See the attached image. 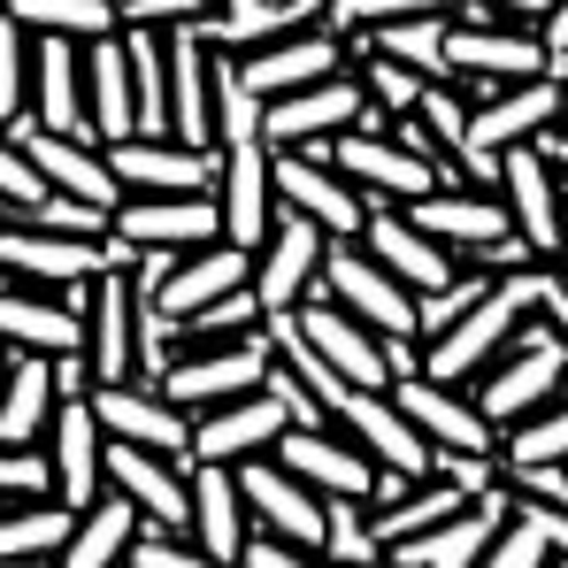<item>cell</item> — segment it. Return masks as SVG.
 I'll list each match as a JSON object with an SVG mask.
<instances>
[{"mask_svg": "<svg viewBox=\"0 0 568 568\" xmlns=\"http://www.w3.org/2000/svg\"><path fill=\"white\" fill-rule=\"evenodd\" d=\"M538 307H546V277H538V270H499V284L476 300L469 315H462L454 331H438V338H430V362H423V369H430L438 384L484 377V369L523 338V323H530Z\"/></svg>", "mask_w": 568, "mask_h": 568, "instance_id": "cell-1", "label": "cell"}, {"mask_svg": "<svg viewBox=\"0 0 568 568\" xmlns=\"http://www.w3.org/2000/svg\"><path fill=\"white\" fill-rule=\"evenodd\" d=\"M561 115H568V78H561V70H546V78H523V85H491V93L476 100L462 178H469V185H499V178H507V146H530V139H546Z\"/></svg>", "mask_w": 568, "mask_h": 568, "instance_id": "cell-2", "label": "cell"}, {"mask_svg": "<svg viewBox=\"0 0 568 568\" xmlns=\"http://www.w3.org/2000/svg\"><path fill=\"white\" fill-rule=\"evenodd\" d=\"M561 377H568V338H561V323L538 307V315L523 323V338L476 377V407H484L499 430H515V423H530L538 407L561 399Z\"/></svg>", "mask_w": 568, "mask_h": 568, "instance_id": "cell-3", "label": "cell"}, {"mask_svg": "<svg viewBox=\"0 0 568 568\" xmlns=\"http://www.w3.org/2000/svg\"><path fill=\"white\" fill-rule=\"evenodd\" d=\"M277 362H284L277 323H254V331H239V338L192 346L185 362L162 377V392H170L185 415H207V407H223V399H246V392H262V384L277 377Z\"/></svg>", "mask_w": 568, "mask_h": 568, "instance_id": "cell-4", "label": "cell"}, {"mask_svg": "<svg viewBox=\"0 0 568 568\" xmlns=\"http://www.w3.org/2000/svg\"><path fill=\"white\" fill-rule=\"evenodd\" d=\"M384 108L369 93V78H323V85H300V93H277L270 100V123L262 139L270 146H315V139H338V131H384Z\"/></svg>", "mask_w": 568, "mask_h": 568, "instance_id": "cell-5", "label": "cell"}, {"mask_svg": "<svg viewBox=\"0 0 568 568\" xmlns=\"http://www.w3.org/2000/svg\"><path fill=\"white\" fill-rule=\"evenodd\" d=\"M315 300H338L346 315H362L369 331H392V338H423V292L407 277H392L369 246H331L323 262V292Z\"/></svg>", "mask_w": 568, "mask_h": 568, "instance_id": "cell-6", "label": "cell"}, {"mask_svg": "<svg viewBox=\"0 0 568 568\" xmlns=\"http://www.w3.org/2000/svg\"><path fill=\"white\" fill-rule=\"evenodd\" d=\"M277 200L284 207H300V215H315L331 239H362L369 231V200H362V185L323 154V139L315 146H277Z\"/></svg>", "mask_w": 568, "mask_h": 568, "instance_id": "cell-7", "label": "cell"}, {"mask_svg": "<svg viewBox=\"0 0 568 568\" xmlns=\"http://www.w3.org/2000/svg\"><path fill=\"white\" fill-rule=\"evenodd\" d=\"M323 262H331V231H323L315 215L284 207L270 246L254 254V292H262V307H270V315H300L307 292H323Z\"/></svg>", "mask_w": 568, "mask_h": 568, "instance_id": "cell-8", "label": "cell"}, {"mask_svg": "<svg viewBox=\"0 0 568 568\" xmlns=\"http://www.w3.org/2000/svg\"><path fill=\"white\" fill-rule=\"evenodd\" d=\"M239 484H246V507H254V523H262V530H277V538L307 546V554H323V546H331V499H323L300 469H284L277 454L239 462Z\"/></svg>", "mask_w": 568, "mask_h": 568, "instance_id": "cell-9", "label": "cell"}, {"mask_svg": "<svg viewBox=\"0 0 568 568\" xmlns=\"http://www.w3.org/2000/svg\"><path fill=\"white\" fill-rule=\"evenodd\" d=\"M108 262H115L108 239H70V231H39V223H16V231H8V277L70 292L78 307H93V277Z\"/></svg>", "mask_w": 568, "mask_h": 568, "instance_id": "cell-10", "label": "cell"}, {"mask_svg": "<svg viewBox=\"0 0 568 568\" xmlns=\"http://www.w3.org/2000/svg\"><path fill=\"white\" fill-rule=\"evenodd\" d=\"M454 78H476V85H523V78H546V70H561L554 62V47H546V31H530V23H462L454 16ZM568 78V70H561Z\"/></svg>", "mask_w": 568, "mask_h": 568, "instance_id": "cell-11", "label": "cell"}, {"mask_svg": "<svg viewBox=\"0 0 568 568\" xmlns=\"http://www.w3.org/2000/svg\"><path fill=\"white\" fill-rule=\"evenodd\" d=\"M323 154L369 200H423V192L446 185V162H430V154H415V146L384 139V131H338V139H323Z\"/></svg>", "mask_w": 568, "mask_h": 568, "instance_id": "cell-12", "label": "cell"}, {"mask_svg": "<svg viewBox=\"0 0 568 568\" xmlns=\"http://www.w3.org/2000/svg\"><path fill=\"white\" fill-rule=\"evenodd\" d=\"M31 123L39 131H62V139H100L93 131V100H85V39H62V31H31Z\"/></svg>", "mask_w": 568, "mask_h": 568, "instance_id": "cell-13", "label": "cell"}, {"mask_svg": "<svg viewBox=\"0 0 568 568\" xmlns=\"http://www.w3.org/2000/svg\"><path fill=\"white\" fill-rule=\"evenodd\" d=\"M115 231H123L131 246H178V254H200V246L231 239L215 192H131V200L115 207Z\"/></svg>", "mask_w": 568, "mask_h": 568, "instance_id": "cell-14", "label": "cell"}, {"mask_svg": "<svg viewBox=\"0 0 568 568\" xmlns=\"http://www.w3.org/2000/svg\"><path fill=\"white\" fill-rule=\"evenodd\" d=\"M507 523H515V499H507V491H484L462 515H446L438 530L399 538V546H392V568H484V554L499 546Z\"/></svg>", "mask_w": 568, "mask_h": 568, "instance_id": "cell-15", "label": "cell"}, {"mask_svg": "<svg viewBox=\"0 0 568 568\" xmlns=\"http://www.w3.org/2000/svg\"><path fill=\"white\" fill-rule=\"evenodd\" d=\"M223 231L239 239V246H270V231H277V146L270 139H246V146H223Z\"/></svg>", "mask_w": 568, "mask_h": 568, "instance_id": "cell-16", "label": "cell"}, {"mask_svg": "<svg viewBox=\"0 0 568 568\" xmlns=\"http://www.w3.org/2000/svg\"><path fill=\"white\" fill-rule=\"evenodd\" d=\"M123 192H215L223 185V146H185V139H115L108 146Z\"/></svg>", "mask_w": 568, "mask_h": 568, "instance_id": "cell-17", "label": "cell"}, {"mask_svg": "<svg viewBox=\"0 0 568 568\" xmlns=\"http://www.w3.org/2000/svg\"><path fill=\"white\" fill-rule=\"evenodd\" d=\"M292 430V407L277 392H246V399H223L192 423V462H254V454H277V438Z\"/></svg>", "mask_w": 568, "mask_h": 568, "instance_id": "cell-18", "label": "cell"}, {"mask_svg": "<svg viewBox=\"0 0 568 568\" xmlns=\"http://www.w3.org/2000/svg\"><path fill=\"white\" fill-rule=\"evenodd\" d=\"M300 331L323 346V362H331L338 377H354L362 392H392V384H399L392 377V346H384L392 331H369V323L346 315L338 300H307V307H300Z\"/></svg>", "mask_w": 568, "mask_h": 568, "instance_id": "cell-19", "label": "cell"}, {"mask_svg": "<svg viewBox=\"0 0 568 568\" xmlns=\"http://www.w3.org/2000/svg\"><path fill=\"white\" fill-rule=\"evenodd\" d=\"M93 377L100 384H131L139 377V270H123V262H108L93 277Z\"/></svg>", "mask_w": 568, "mask_h": 568, "instance_id": "cell-20", "label": "cell"}, {"mask_svg": "<svg viewBox=\"0 0 568 568\" xmlns=\"http://www.w3.org/2000/svg\"><path fill=\"white\" fill-rule=\"evenodd\" d=\"M108 484L146 507V530H192V476H178V454L108 438Z\"/></svg>", "mask_w": 568, "mask_h": 568, "instance_id": "cell-21", "label": "cell"}, {"mask_svg": "<svg viewBox=\"0 0 568 568\" xmlns=\"http://www.w3.org/2000/svg\"><path fill=\"white\" fill-rule=\"evenodd\" d=\"M47 454H54V469H62V499L85 515L100 499V484H108V423H100L93 392H70V399L54 407Z\"/></svg>", "mask_w": 568, "mask_h": 568, "instance_id": "cell-22", "label": "cell"}, {"mask_svg": "<svg viewBox=\"0 0 568 568\" xmlns=\"http://www.w3.org/2000/svg\"><path fill=\"white\" fill-rule=\"evenodd\" d=\"M407 215H415L430 239H446L454 254H484V246H499V239H515V231H523V223H515V207H507V192L491 200V185H484V192L438 185V192H423V200H407Z\"/></svg>", "mask_w": 568, "mask_h": 568, "instance_id": "cell-23", "label": "cell"}, {"mask_svg": "<svg viewBox=\"0 0 568 568\" xmlns=\"http://www.w3.org/2000/svg\"><path fill=\"white\" fill-rule=\"evenodd\" d=\"M338 430H354L384 469H407V476H423V484L438 476V446L423 438V423H415L392 392H354V399L338 407Z\"/></svg>", "mask_w": 568, "mask_h": 568, "instance_id": "cell-24", "label": "cell"}, {"mask_svg": "<svg viewBox=\"0 0 568 568\" xmlns=\"http://www.w3.org/2000/svg\"><path fill=\"white\" fill-rule=\"evenodd\" d=\"M108 438H131V446H154V454H192V415L162 392V384H100L93 392Z\"/></svg>", "mask_w": 568, "mask_h": 568, "instance_id": "cell-25", "label": "cell"}, {"mask_svg": "<svg viewBox=\"0 0 568 568\" xmlns=\"http://www.w3.org/2000/svg\"><path fill=\"white\" fill-rule=\"evenodd\" d=\"M507 207H515V223H523V239L538 246V262H561L568 254V200L554 192V162L538 154V139L530 146H507Z\"/></svg>", "mask_w": 568, "mask_h": 568, "instance_id": "cell-26", "label": "cell"}, {"mask_svg": "<svg viewBox=\"0 0 568 568\" xmlns=\"http://www.w3.org/2000/svg\"><path fill=\"white\" fill-rule=\"evenodd\" d=\"M254 507H246V484H239V462H192V538L215 554V561L239 568L246 538H254Z\"/></svg>", "mask_w": 568, "mask_h": 568, "instance_id": "cell-27", "label": "cell"}, {"mask_svg": "<svg viewBox=\"0 0 568 568\" xmlns=\"http://www.w3.org/2000/svg\"><path fill=\"white\" fill-rule=\"evenodd\" d=\"M277 462H284V469H300L323 499H369V491H377V469H384L362 438L346 446V438H331V430H300V423L277 438Z\"/></svg>", "mask_w": 568, "mask_h": 568, "instance_id": "cell-28", "label": "cell"}, {"mask_svg": "<svg viewBox=\"0 0 568 568\" xmlns=\"http://www.w3.org/2000/svg\"><path fill=\"white\" fill-rule=\"evenodd\" d=\"M392 399L423 423V438H430L438 454H491V430H499V423H491L476 399H462L454 384H438L430 369H423V377H399Z\"/></svg>", "mask_w": 568, "mask_h": 568, "instance_id": "cell-29", "label": "cell"}, {"mask_svg": "<svg viewBox=\"0 0 568 568\" xmlns=\"http://www.w3.org/2000/svg\"><path fill=\"white\" fill-rule=\"evenodd\" d=\"M0 331H8V346H31V354H78V346H93V315L70 292H47V284H16L8 307H0Z\"/></svg>", "mask_w": 568, "mask_h": 568, "instance_id": "cell-30", "label": "cell"}, {"mask_svg": "<svg viewBox=\"0 0 568 568\" xmlns=\"http://www.w3.org/2000/svg\"><path fill=\"white\" fill-rule=\"evenodd\" d=\"M338 39H346V31L323 23V31H292V39H277V47H254V54H239V62H246L254 93L277 100V93H300V85L338 78V70H346V47H338Z\"/></svg>", "mask_w": 568, "mask_h": 568, "instance_id": "cell-31", "label": "cell"}, {"mask_svg": "<svg viewBox=\"0 0 568 568\" xmlns=\"http://www.w3.org/2000/svg\"><path fill=\"white\" fill-rule=\"evenodd\" d=\"M362 246L377 254L392 277H407L415 292H446V284L462 277V270H454V246H446V239H430L415 215H392V207H377V215H369Z\"/></svg>", "mask_w": 568, "mask_h": 568, "instance_id": "cell-32", "label": "cell"}, {"mask_svg": "<svg viewBox=\"0 0 568 568\" xmlns=\"http://www.w3.org/2000/svg\"><path fill=\"white\" fill-rule=\"evenodd\" d=\"M85 100H93L100 146L139 139V70H131V39H85Z\"/></svg>", "mask_w": 568, "mask_h": 568, "instance_id": "cell-33", "label": "cell"}, {"mask_svg": "<svg viewBox=\"0 0 568 568\" xmlns=\"http://www.w3.org/2000/svg\"><path fill=\"white\" fill-rule=\"evenodd\" d=\"M239 284H254V246H239V239H215V246H200L178 262V277L162 284V292H146V300H162V315H200L207 300H223V292H239Z\"/></svg>", "mask_w": 568, "mask_h": 568, "instance_id": "cell-34", "label": "cell"}, {"mask_svg": "<svg viewBox=\"0 0 568 568\" xmlns=\"http://www.w3.org/2000/svg\"><path fill=\"white\" fill-rule=\"evenodd\" d=\"M54 407H62L54 354L16 346V369H8V407H0V446H39V438L54 430Z\"/></svg>", "mask_w": 568, "mask_h": 568, "instance_id": "cell-35", "label": "cell"}, {"mask_svg": "<svg viewBox=\"0 0 568 568\" xmlns=\"http://www.w3.org/2000/svg\"><path fill=\"white\" fill-rule=\"evenodd\" d=\"M139 530H146V507H139L131 491L108 484L93 507H85V523H78V538H70L62 568H123V561H131V546H139Z\"/></svg>", "mask_w": 568, "mask_h": 568, "instance_id": "cell-36", "label": "cell"}, {"mask_svg": "<svg viewBox=\"0 0 568 568\" xmlns=\"http://www.w3.org/2000/svg\"><path fill=\"white\" fill-rule=\"evenodd\" d=\"M454 16L446 8H430V16H392L377 31H362L354 47L362 54H392V62H407V70H423V78H454Z\"/></svg>", "mask_w": 568, "mask_h": 568, "instance_id": "cell-37", "label": "cell"}, {"mask_svg": "<svg viewBox=\"0 0 568 568\" xmlns=\"http://www.w3.org/2000/svg\"><path fill=\"white\" fill-rule=\"evenodd\" d=\"M78 523L85 515L70 499H31V507H16L0 523V561H62L70 538H78Z\"/></svg>", "mask_w": 568, "mask_h": 568, "instance_id": "cell-38", "label": "cell"}, {"mask_svg": "<svg viewBox=\"0 0 568 568\" xmlns=\"http://www.w3.org/2000/svg\"><path fill=\"white\" fill-rule=\"evenodd\" d=\"M262 123H270V100L254 93L239 47H223L215 54V139L223 146H246V139H262Z\"/></svg>", "mask_w": 568, "mask_h": 568, "instance_id": "cell-39", "label": "cell"}, {"mask_svg": "<svg viewBox=\"0 0 568 568\" xmlns=\"http://www.w3.org/2000/svg\"><path fill=\"white\" fill-rule=\"evenodd\" d=\"M8 16L31 31H62V39H108L123 8L115 0H8Z\"/></svg>", "mask_w": 568, "mask_h": 568, "instance_id": "cell-40", "label": "cell"}, {"mask_svg": "<svg viewBox=\"0 0 568 568\" xmlns=\"http://www.w3.org/2000/svg\"><path fill=\"white\" fill-rule=\"evenodd\" d=\"M254 323H270V307H262L254 284H239V292L207 300L200 315H185V354L192 346H215V338H239V331H254Z\"/></svg>", "mask_w": 568, "mask_h": 568, "instance_id": "cell-41", "label": "cell"}, {"mask_svg": "<svg viewBox=\"0 0 568 568\" xmlns=\"http://www.w3.org/2000/svg\"><path fill=\"white\" fill-rule=\"evenodd\" d=\"M31 78H39V62H31V23L8 16V31H0V115H8V131L31 123Z\"/></svg>", "mask_w": 568, "mask_h": 568, "instance_id": "cell-42", "label": "cell"}, {"mask_svg": "<svg viewBox=\"0 0 568 568\" xmlns=\"http://www.w3.org/2000/svg\"><path fill=\"white\" fill-rule=\"evenodd\" d=\"M538 462H568V399L538 407L530 423L507 430V469H538Z\"/></svg>", "mask_w": 568, "mask_h": 568, "instance_id": "cell-43", "label": "cell"}, {"mask_svg": "<svg viewBox=\"0 0 568 568\" xmlns=\"http://www.w3.org/2000/svg\"><path fill=\"white\" fill-rule=\"evenodd\" d=\"M0 491H8L16 507H31V499H62V469H54V454H39V446H8V462H0Z\"/></svg>", "mask_w": 568, "mask_h": 568, "instance_id": "cell-44", "label": "cell"}, {"mask_svg": "<svg viewBox=\"0 0 568 568\" xmlns=\"http://www.w3.org/2000/svg\"><path fill=\"white\" fill-rule=\"evenodd\" d=\"M561 561V546L546 538V523H530L523 507H515V523L499 530V546L484 554V568H554Z\"/></svg>", "mask_w": 568, "mask_h": 568, "instance_id": "cell-45", "label": "cell"}, {"mask_svg": "<svg viewBox=\"0 0 568 568\" xmlns=\"http://www.w3.org/2000/svg\"><path fill=\"white\" fill-rule=\"evenodd\" d=\"M0 192H8V223H23V215H39V207L54 200V178H47L23 146H8V154H0Z\"/></svg>", "mask_w": 568, "mask_h": 568, "instance_id": "cell-46", "label": "cell"}, {"mask_svg": "<svg viewBox=\"0 0 568 568\" xmlns=\"http://www.w3.org/2000/svg\"><path fill=\"white\" fill-rule=\"evenodd\" d=\"M491 270H462V277L446 284V292H423V338H438V331H454V323H462V315H469L476 300H484V292H491Z\"/></svg>", "mask_w": 568, "mask_h": 568, "instance_id": "cell-47", "label": "cell"}, {"mask_svg": "<svg viewBox=\"0 0 568 568\" xmlns=\"http://www.w3.org/2000/svg\"><path fill=\"white\" fill-rule=\"evenodd\" d=\"M430 8H462V0H331V23L354 39V31H377V23H392V16H430Z\"/></svg>", "mask_w": 568, "mask_h": 568, "instance_id": "cell-48", "label": "cell"}, {"mask_svg": "<svg viewBox=\"0 0 568 568\" xmlns=\"http://www.w3.org/2000/svg\"><path fill=\"white\" fill-rule=\"evenodd\" d=\"M131 568H231V561H215L200 538L185 546V530L170 538V530H139V546H131Z\"/></svg>", "mask_w": 568, "mask_h": 568, "instance_id": "cell-49", "label": "cell"}, {"mask_svg": "<svg viewBox=\"0 0 568 568\" xmlns=\"http://www.w3.org/2000/svg\"><path fill=\"white\" fill-rule=\"evenodd\" d=\"M423 70H407V62H392V54H369V93L392 108V115H407V108H423Z\"/></svg>", "mask_w": 568, "mask_h": 568, "instance_id": "cell-50", "label": "cell"}, {"mask_svg": "<svg viewBox=\"0 0 568 568\" xmlns=\"http://www.w3.org/2000/svg\"><path fill=\"white\" fill-rule=\"evenodd\" d=\"M239 568H315V554L292 546V538H277V530H254L246 554H239Z\"/></svg>", "mask_w": 568, "mask_h": 568, "instance_id": "cell-51", "label": "cell"}, {"mask_svg": "<svg viewBox=\"0 0 568 568\" xmlns=\"http://www.w3.org/2000/svg\"><path fill=\"white\" fill-rule=\"evenodd\" d=\"M207 8H215V0H131L123 16H131V23H154V31H170V23H200Z\"/></svg>", "mask_w": 568, "mask_h": 568, "instance_id": "cell-52", "label": "cell"}, {"mask_svg": "<svg viewBox=\"0 0 568 568\" xmlns=\"http://www.w3.org/2000/svg\"><path fill=\"white\" fill-rule=\"evenodd\" d=\"M438 476H454L469 499H484V491H499V476H491V454H438Z\"/></svg>", "mask_w": 568, "mask_h": 568, "instance_id": "cell-53", "label": "cell"}, {"mask_svg": "<svg viewBox=\"0 0 568 568\" xmlns=\"http://www.w3.org/2000/svg\"><path fill=\"white\" fill-rule=\"evenodd\" d=\"M546 47H554V62L568 70V0H554V16H546Z\"/></svg>", "mask_w": 568, "mask_h": 568, "instance_id": "cell-54", "label": "cell"}, {"mask_svg": "<svg viewBox=\"0 0 568 568\" xmlns=\"http://www.w3.org/2000/svg\"><path fill=\"white\" fill-rule=\"evenodd\" d=\"M499 16H515V23H546L554 16V0H491Z\"/></svg>", "mask_w": 568, "mask_h": 568, "instance_id": "cell-55", "label": "cell"}, {"mask_svg": "<svg viewBox=\"0 0 568 568\" xmlns=\"http://www.w3.org/2000/svg\"><path fill=\"white\" fill-rule=\"evenodd\" d=\"M538 154H546L554 170H568V123H561V131H546V139H538Z\"/></svg>", "mask_w": 568, "mask_h": 568, "instance_id": "cell-56", "label": "cell"}, {"mask_svg": "<svg viewBox=\"0 0 568 568\" xmlns=\"http://www.w3.org/2000/svg\"><path fill=\"white\" fill-rule=\"evenodd\" d=\"M554 568H568V554H561V561H554Z\"/></svg>", "mask_w": 568, "mask_h": 568, "instance_id": "cell-57", "label": "cell"}, {"mask_svg": "<svg viewBox=\"0 0 568 568\" xmlns=\"http://www.w3.org/2000/svg\"><path fill=\"white\" fill-rule=\"evenodd\" d=\"M115 8H131V0H115Z\"/></svg>", "mask_w": 568, "mask_h": 568, "instance_id": "cell-58", "label": "cell"}, {"mask_svg": "<svg viewBox=\"0 0 568 568\" xmlns=\"http://www.w3.org/2000/svg\"><path fill=\"white\" fill-rule=\"evenodd\" d=\"M215 8H223V0H215Z\"/></svg>", "mask_w": 568, "mask_h": 568, "instance_id": "cell-59", "label": "cell"}, {"mask_svg": "<svg viewBox=\"0 0 568 568\" xmlns=\"http://www.w3.org/2000/svg\"><path fill=\"white\" fill-rule=\"evenodd\" d=\"M561 284H568V277H561Z\"/></svg>", "mask_w": 568, "mask_h": 568, "instance_id": "cell-60", "label": "cell"}]
</instances>
